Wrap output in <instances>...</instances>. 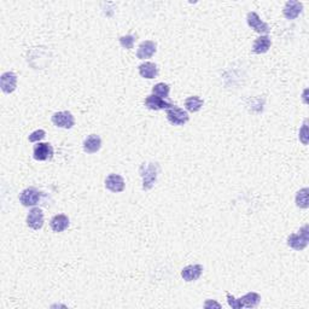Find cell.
Wrapping results in <instances>:
<instances>
[{
  "label": "cell",
  "instance_id": "1",
  "mask_svg": "<svg viewBox=\"0 0 309 309\" xmlns=\"http://www.w3.org/2000/svg\"><path fill=\"white\" fill-rule=\"evenodd\" d=\"M227 302L233 309L240 308H256L261 302V296L257 292H248L240 298H235L230 292H226Z\"/></svg>",
  "mask_w": 309,
  "mask_h": 309
},
{
  "label": "cell",
  "instance_id": "2",
  "mask_svg": "<svg viewBox=\"0 0 309 309\" xmlns=\"http://www.w3.org/2000/svg\"><path fill=\"white\" fill-rule=\"evenodd\" d=\"M141 179H143V190L149 191L154 187L157 181L158 173H160V166L157 163H143L139 168Z\"/></svg>",
  "mask_w": 309,
  "mask_h": 309
},
{
  "label": "cell",
  "instance_id": "3",
  "mask_svg": "<svg viewBox=\"0 0 309 309\" xmlns=\"http://www.w3.org/2000/svg\"><path fill=\"white\" fill-rule=\"evenodd\" d=\"M309 243V226L306 225L296 233H292L287 237V245L291 249L301 251V250L307 248Z\"/></svg>",
  "mask_w": 309,
  "mask_h": 309
},
{
  "label": "cell",
  "instance_id": "4",
  "mask_svg": "<svg viewBox=\"0 0 309 309\" xmlns=\"http://www.w3.org/2000/svg\"><path fill=\"white\" fill-rule=\"evenodd\" d=\"M167 120L173 126H184L189 122L190 116L186 110L173 105L167 110Z\"/></svg>",
  "mask_w": 309,
  "mask_h": 309
},
{
  "label": "cell",
  "instance_id": "5",
  "mask_svg": "<svg viewBox=\"0 0 309 309\" xmlns=\"http://www.w3.org/2000/svg\"><path fill=\"white\" fill-rule=\"evenodd\" d=\"M51 121L56 127L64 128V130H70L75 125V119L70 111L55 112L51 117Z\"/></svg>",
  "mask_w": 309,
  "mask_h": 309
},
{
  "label": "cell",
  "instance_id": "6",
  "mask_svg": "<svg viewBox=\"0 0 309 309\" xmlns=\"http://www.w3.org/2000/svg\"><path fill=\"white\" fill-rule=\"evenodd\" d=\"M246 22H248V26L250 27V28L254 29L256 33H259V34L270 33V31H271L270 26H268L266 22H263L256 12H254V11L249 12L248 16H246Z\"/></svg>",
  "mask_w": 309,
  "mask_h": 309
},
{
  "label": "cell",
  "instance_id": "7",
  "mask_svg": "<svg viewBox=\"0 0 309 309\" xmlns=\"http://www.w3.org/2000/svg\"><path fill=\"white\" fill-rule=\"evenodd\" d=\"M40 198H41V192H39L35 187H28L21 192L20 202L23 206H34L39 203Z\"/></svg>",
  "mask_w": 309,
  "mask_h": 309
},
{
  "label": "cell",
  "instance_id": "8",
  "mask_svg": "<svg viewBox=\"0 0 309 309\" xmlns=\"http://www.w3.org/2000/svg\"><path fill=\"white\" fill-rule=\"evenodd\" d=\"M33 157L35 161H48L53 157V147L48 143H37L34 145Z\"/></svg>",
  "mask_w": 309,
  "mask_h": 309
},
{
  "label": "cell",
  "instance_id": "9",
  "mask_svg": "<svg viewBox=\"0 0 309 309\" xmlns=\"http://www.w3.org/2000/svg\"><path fill=\"white\" fill-rule=\"evenodd\" d=\"M0 87L6 95L15 92L17 87V75L12 71H6L0 76Z\"/></svg>",
  "mask_w": 309,
  "mask_h": 309
},
{
  "label": "cell",
  "instance_id": "10",
  "mask_svg": "<svg viewBox=\"0 0 309 309\" xmlns=\"http://www.w3.org/2000/svg\"><path fill=\"white\" fill-rule=\"evenodd\" d=\"M27 225L32 230H41L44 226V211L37 206L32 209L27 215Z\"/></svg>",
  "mask_w": 309,
  "mask_h": 309
},
{
  "label": "cell",
  "instance_id": "11",
  "mask_svg": "<svg viewBox=\"0 0 309 309\" xmlns=\"http://www.w3.org/2000/svg\"><path fill=\"white\" fill-rule=\"evenodd\" d=\"M145 106L150 110L158 111V110H168L169 107L173 106V104L169 103V102H166L163 98H160V97L151 95V96H147L146 99H145Z\"/></svg>",
  "mask_w": 309,
  "mask_h": 309
},
{
  "label": "cell",
  "instance_id": "12",
  "mask_svg": "<svg viewBox=\"0 0 309 309\" xmlns=\"http://www.w3.org/2000/svg\"><path fill=\"white\" fill-rule=\"evenodd\" d=\"M125 180L119 174H110L105 179V189L114 193L122 192L125 190Z\"/></svg>",
  "mask_w": 309,
  "mask_h": 309
},
{
  "label": "cell",
  "instance_id": "13",
  "mask_svg": "<svg viewBox=\"0 0 309 309\" xmlns=\"http://www.w3.org/2000/svg\"><path fill=\"white\" fill-rule=\"evenodd\" d=\"M203 273V266L201 265H190L182 268L181 276L185 281L191 283V281H196L200 279V276Z\"/></svg>",
  "mask_w": 309,
  "mask_h": 309
},
{
  "label": "cell",
  "instance_id": "14",
  "mask_svg": "<svg viewBox=\"0 0 309 309\" xmlns=\"http://www.w3.org/2000/svg\"><path fill=\"white\" fill-rule=\"evenodd\" d=\"M83 151L88 155H92L98 152L102 147V139L97 134H91L83 140Z\"/></svg>",
  "mask_w": 309,
  "mask_h": 309
},
{
  "label": "cell",
  "instance_id": "15",
  "mask_svg": "<svg viewBox=\"0 0 309 309\" xmlns=\"http://www.w3.org/2000/svg\"><path fill=\"white\" fill-rule=\"evenodd\" d=\"M156 51H157V45L151 40H146V41H143L139 45L138 51H137V57L139 60H147V58H151L155 55Z\"/></svg>",
  "mask_w": 309,
  "mask_h": 309
},
{
  "label": "cell",
  "instance_id": "16",
  "mask_svg": "<svg viewBox=\"0 0 309 309\" xmlns=\"http://www.w3.org/2000/svg\"><path fill=\"white\" fill-rule=\"evenodd\" d=\"M303 10V4L300 1H296V0H290L285 4L284 6L283 13L285 16L286 20H295L298 16L301 15Z\"/></svg>",
  "mask_w": 309,
  "mask_h": 309
},
{
  "label": "cell",
  "instance_id": "17",
  "mask_svg": "<svg viewBox=\"0 0 309 309\" xmlns=\"http://www.w3.org/2000/svg\"><path fill=\"white\" fill-rule=\"evenodd\" d=\"M69 225H70V220H69V217L66 214L55 215L50 221L51 230L56 233H61L66 231L69 227Z\"/></svg>",
  "mask_w": 309,
  "mask_h": 309
},
{
  "label": "cell",
  "instance_id": "18",
  "mask_svg": "<svg viewBox=\"0 0 309 309\" xmlns=\"http://www.w3.org/2000/svg\"><path fill=\"white\" fill-rule=\"evenodd\" d=\"M272 45V40L268 35H261L257 37L256 40L252 44V52L256 53V55H262L266 53L271 48Z\"/></svg>",
  "mask_w": 309,
  "mask_h": 309
},
{
  "label": "cell",
  "instance_id": "19",
  "mask_svg": "<svg viewBox=\"0 0 309 309\" xmlns=\"http://www.w3.org/2000/svg\"><path fill=\"white\" fill-rule=\"evenodd\" d=\"M139 74H140L141 77L144 79H155L156 76L158 75V68L155 63L152 62H145V63L140 64L138 68Z\"/></svg>",
  "mask_w": 309,
  "mask_h": 309
},
{
  "label": "cell",
  "instance_id": "20",
  "mask_svg": "<svg viewBox=\"0 0 309 309\" xmlns=\"http://www.w3.org/2000/svg\"><path fill=\"white\" fill-rule=\"evenodd\" d=\"M204 102L203 99H201L198 96H192L185 101V107H186L187 111L190 112H197L202 109Z\"/></svg>",
  "mask_w": 309,
  "mask_h": 309
},
{
  "label": "cell",
  "instance_id": "21",
  "mask_svg": "<svg viewBox=\"0 0 309 309\" xmlns=\"http://www.w3.org/2000/svg\"><path fill=\"white\" fill-rule=\"evenodd\" d=\"M309 190L308 187L300 190L296 195V206L298 208L307 209L309 206Z\"/></svg>",
  "mask_w": 309,
  "mask_h": 309
},
{
  "label": "cell",
  "instance_id": "22",
  "mask_svg": "<svg viewBox=\"0 0 309 309\" xmlns=\"http://www.w3.org/2000/svg\"><path fill=\"white\" fill-rule=\"evenodd\" d=\"M169 92H171V87L165 82H160L152 87V95L160 97V98H167L169 96Z\"/></svg>",
  "mask_w": 309,
  "mask_h": 309
},
{
  "label": "cell",
  "instance_id": "23",
  "mask_svg": "<svg viewBox=\"0 0 309 309\" xmlns=\"http://www.w3.org/2000/svg\"><path fill=\"white\" fill-rule=\"evenodd\" d=\"M45 137H46V132L44 130H37L29 134L28 140L31 141V143H40V140H42Z\"/></svg>",
  "mask_w": 309,
  "mask_h": 309
},
{
  "label": "cell",
  "instance_id": "24",
  "mask_svg": "<svg viewBox=\"0 0 309 309\" xmlns=\"http://www.w3.org/2000/svg\"><path fill=\"white\" fill-rule=\"evenodd\" d=\"M134 42H136V37L133 35H125L120 37V45L123 48H127V50L133 48Z\"/></svg>",
  "mask_w": 309,
  "mask_h": 309
},
{
  "label": "cell",
  "instance_id": "25",
  "mask_svg": "<svg viewBox=\"0 0 309 309\" xmlns=\"http://www.w3.org/2000/svg\"><path fill=\"white\" fill-rule=\"evenodd\" d=\"M307 123L308 120H305V123H303V127L302 130L300 131V140L302 141L303 144L307 145V138H308V128H307Z\"/></svg>",
  "mask_w": 309,
  "mask_h": 309
},
{
  "label": "cell",
  "instance_id": "26",
  "mask_svg": "<svg viewBox=\"0 0 309 309\" xmlns=\"http://www.w3.org/2000/svg\"><path fill=\"white\" fill-rule=\"evenodd\" d=\"M204 307H206V308H209V307L221 308V305H220V303H216V302H211V301H206V305H204Z\"/></svg>",
  "mask_w": 309,
  "mask_h": 309
}]
</instances>
